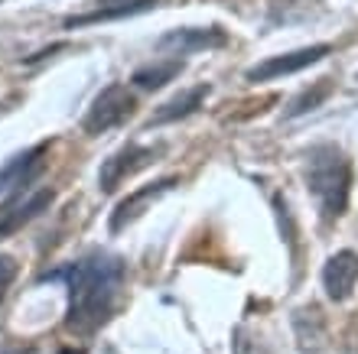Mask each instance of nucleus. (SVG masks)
Instances as JSON below:
<instances>
[{"label": "nucleus", "mask_w": 358, "mask_h": 354, "mask_svg": "<svg viewBox=\"0 0 358 354\" xmlns=\"http://www.w3.org/2000/svg\"><path fill=\"white\" fill-rule=\"evenodd\" d=\"M228 43V33L218 27H182L170 29L157 39V49L173 52V56H189V52H202V49H218Z\"/></svg>", "instance_id": "8"}, {"label": "nucleus", "mask_w": 358, "mask_h": 354, "mask_svg": "<svg viewBox=\"0 0 358 354\" xmlns=\"http://www.w3.org/2000/svg\"><path fill=\"white\" fill-rule=\"evenodd\" d=\"M306 186H310L320 214L326 221H339L349 208L352 192V163L339 147L320 143L306 156Z\"/></svg>", "instance_id": "2"}, {"label": "nucleus", "mask_w": 358, "mask_h": 354, "mask_svg": "<svg viewBox=\"0 0 358 354\" xmlns=\"http://www.w3.org/2000/svg\"><path fill=\"white\" fill-rule=\"evenodd\" d=\"M157 7V0H114L108 7H98L92 13H78V17L66 20V29H82L92 27V23H108V20H124V17H137V13H147V10Z\"/></svg>", "instance_id": "11"}, {"label": "nucleus", "mask_w": 358, "mask_h": 354, "mask_svg": "<svg viewBox=\"0 0 358 354\" xmlns=\"http://www.w3.org/2000/svg\"><path fill=\"white\" fill-rule=\"evenodd\" d=\"M358 283V253L355 251H339L332 253L326 267H322V289L332 302H345L355 293Z\"/></svg>", "instance_id": "9"}, {"label": "nucleus", "mask_w": 358, "mask_h": 354, "mask_svg": "<svg viewBox=\"0 0 358 354\" xmlns=\"http://www.w3.org/2000/svg\"><path fill=\"white\" fill-rule=\"evenodd\" d=\"M17 280V260L10 253H0V302L7 299V289Z\"/></svg>", "instance_id": "17"}, {"label": "nucleus", "mask_w": 358, "mask_h": 354, "mask_svg": "<svg viewBox=\"0 0 358 354\" xmlns=\"http://www.w3.org/2000/svg\"><path fill=\"white\" fill-rule=\"evenodd\" d=\"M182 72V62L179 59H163V62H150V66H141L131 75V82L143 91H157L163 84H170L176 75Z\"/></svg>", "instance_id": "14"}, {"label": "nucleus", "mask_w": 358, "mask_h": 354, "mask_svg": "<svg viewBox=\"0 0 358 354\" xmlns=\"http://www.w3.org/2000/svg\"><path fill=\"white\" fill-rule=\"evenodd\" d=\"M0 354H36V348L33 345H10V348H3Z\"/></svg>", "instance_id": "18"}, {"label": "nucleus", "mask_w": 358, "mask_h": 354, "mask_svg": "<svg viewBox=\"0 0 358 354\" xmlns=\"http://www.w3.org/2000/svg\"><path fill=\"white\" fill-rule=\"evenodd\" d=\"M206 98H208V84H196V88H189V91L170 98L166 104H160V108L153 111V117H150L147 127H160V124L182 121V117H189V114H196L199 108L206 104Z\"/></svg>", "instance_id": "12"}, {"label": "nucleus", "mask_w": 358, "mask_h": 354, "mask_svg": "<svg viewBox=\"0 0 358 354\" xmlns=\"http://www.w3.org/2000/svg\"><path fill=\"white\" fill-rule=\"evenodd\" d=\"M157 153H160V147H137V143L121 147L117 153H111V156L104 159L101 169H98V189L101 192H114L127 176L150 166L153 159H157Z\"/></svg>", "instance_id": "4"}, {"label": "nucleus", "mask_w": 358, "mask_h": 354, "mask_svg": "<svg viewBox=\"0 0 358 354\" xmlns=\"http://www.w3.org/2000/svg\"><path fill=\"white\" fill-rule=\"evenodd\" d=\"M329 94H332V78H320V82H313L310 88H303V91L290 101L287 117H303V114L316 111V108H322V101H326Z\"/></svg>", "instance_id": "15"}, {"label": "nucleus", "mask_w": 358, "mask_h": 354, "mask_svg": "<svg viewBox=\"0 0 358 354\" xmlns=\"http://www.w3.org/2000/svg\"><path fill=\"white\" fill-rule=\"evenodd\" d=\"M134 111H137V101H134L131 88L114 82L94 94L92 108H88L85 121H82V131H85L88 137L108 133V131H114V127H121V124L131 121Z\"/></svg>", "instance_id": "3"}, {"label": "nucleus", "mask_w": 358, "mask_h": 354, "mask_svg": "<svg viewBox=\"0 0 358 354\" xmlns=\"http://www.w3.org/2000/svg\"><path fill=\"white\" fill-rule=\"evenodd\" d=\"M101 3H114V0H101Z\"/></svg>", "instance_id": "19"}, {"label": "nucleus", "mask_w": 358, "mask_h": 354, "mask_svg": "<svg viewBox=\"0 0 358 354\" xmlns=\"http://www.w3.org/2000/svg\"><path fill=\"white\" fill-rule=\"evenodd\" d=\"M329 52H332V46L320 43V46H306V49L283 52V56H271V59H264V62H257L255 68H248V82H271V78H280V75L303 72V68L322 62Z\"/></svg>", "instance_id": "6"}, {"label": "nucleus", "mask_w": 358, "mask_h": 354, "mask_svg": "<svg viewBox=\"0 0 358 354\" xmlns=\"http://www.w3.org/2000/svg\"><path fill=\"white\" fill-rule=\"evenodd\" d=\"M231 351L235 354H271L267 341L261 335H255L251 328H235V335H231Z\"/></svg>", "instance_id": "16"}, {"label": "nucleus", "mask_w": 358, "mask_h": 354, "mask_svg": "<svg viewBox=\"0 0 358 354\" xmlns=\"http://www.w3.org/2000/svg\"><path fill=\"white\" fill-rule=\"evenodd\" d=\"M293 332H296V341H300L303 351H322L326 348V322H322V312L316 306L293 312Z\"/></svg>", "instance_id": "13"}, {"label": "nucleus", "mask_w": 358, "mask_h": 354, "mask_svg": "<svg viewBox=\"0 0 358 354\" xmlns=\"http://www.w3.org/2000/svg\"><path fill=\"white\" fill-rule=\"evenodd\" d=\"M46 280H66L69 309L66 328L76 335H92L111 318L117 293L124 283V260L111 253H88L69 263L66 270L49 273Z\"/></svg>", "instance_id": "1"}, {"label": "nucleus", "mask_w": 358, "mask_h": 354, "mask_svg": "<svg viewBox=\"0 0 358 354\" xmlns=\"http://www.w3.org/2000/svg\"><path fill=\"white\" fill-rule=\"evenodd\" d=\"M46 153H49V143H36V147L10 156L7 163L0 166V198H7V196H13V192H20V189L33 186V179L46 166Z\"/></svg>", "instance_id": "7"}, {"label": "nucleus", "mask_w": 358, "mask_h": 354, "mask_svg": "<svg viewBox=\"0 0 358 354\" xmlns=\"http://www.w3.org/2000/svg\"><path fill=\"white\" fill-rule=\"evenodd\" d=\"M176 186H179L176 176H163V179H157V182H150V186H141V189H134L131 196H124L121 202H117V208L111 212V221H108L111 234H121L124 228L137 221L143 212H150V205L157 202V198H163Z\"/></svg>", "instance_id": "5"}, {"label": "nucleus", "mask_w": 358, "mask_h": 354, "mask_svg": "<svg viewBox=\"0 0 358 354\" xmlns=\"http://www.w3.org/2000/svg\"><path fill=\"white\" fill-rule=\"evenodd\" d=\"M52 198H56L52 196V189H39V192H33V196L13 202L7 212H0V241L10 237V234H17L20 228H27L29 221H36L43 212H49Z\"/></svg>", "instance_id": "10"}]
</instances>
